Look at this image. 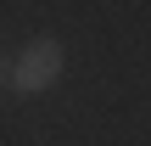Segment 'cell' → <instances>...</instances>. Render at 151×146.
<instances>
[{
  "label": "cell",
  "instance_id": "6da1fadb",
  "mask_svg": "<svg viewBox=\"0 0 151 146\" xmlns=\"http://www.w3.org/2000/svg\"><path fill=\"white\" fill-rule=\"evenodd\" d=\"M62 68H67V45H62L56 34H39V39L22 45V56H11V84H6V90H17V96H45V90L62 79Z\"/></svg>",
  "mask_w": 151,
  "mask_h": 146
},
{
  "label": "cell",
  "instance_id": "7a4b0ae2",
  "mask_svg": "<svg viewBox=\"0 0 151 146\" xmlns=\"http://www.w3.org/2000/svg\"><path fill=\"white\" fill-rule=\"evenodd\" d=\"M6 84H11V56L0 51V90H6Z\"/></svg>",
  "mask_w": 151,
  "mask_h": 146
}]
</instances>
